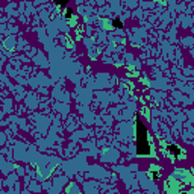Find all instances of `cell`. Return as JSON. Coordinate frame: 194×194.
Returning a JSON list of instances; mask_svg holds the SVG:
<instances>
[{
	"mask_svg": "<svg viewBox=\"0 0 194 194\" xmlns=\"http://www.w3.org/2000/svg\"><path fill=\"white\" fill-rule=\"evenodd\" d=\"M168 150L170 152H173V155H175V158H177L182 152H180V149L177 147V146H175V144H171V146H168Z\"/></svg>",
	"mask_w": 194,
	"mask_h": 194,
	"instance_id": "obj_2",
	"label": "cell"
},
{
	"mask_svg": "<svg viewBox=\"0 0 194 194\" xmlns=\"http://www.w3.org/2000/svg\"><path fill=\"white\" fill-rule=\"evenodd\" d=\"M152 177H153V179H158V177H159V173H158V171H152Z\"/></svg>",
	"mask_w": 194,
	"mask_h": 194,
	"instance_id": "obj_6",
	"label": "cell"
},
{
	"mask_svg": "<svg viewBox=\"0 0 194 194\" xmlns=\"http://www.w3.org/2000/svg\"><path fill=\"white\" fill-rule=\"evenodd\" d=\"M68 2H70V0H55V3L59 5L61 8H65V6L68 5Z\"/></svg>",
	"mask_w": 194,
	"mask_h": 194,
	"instance_id": "obj_4",
	"label": "cell"
},
{
	"mask_svg": "<svg viewBox=\"0 0 194 194\" xmlns=\"http://www.w3.org/2000/svg\"><path fill=\"white\" fill-rule=\"evenodd\" d=\"M71 14H73V9H70V8H68V9H67V12H65V18H67V20H70V18H71Z\"/></svg>",
	"mask_w": 194,
	"mask_h": 194,
	"instance_id": "obj_5",
	"label": "cell"
},
{
	"mask_svg": "<svg viewBox=\"0 0 194 194\" xmlns=\"http://www.w3.org/2000/svg\"><path fill=\"white\" fill-rule=\"evenodd\" d=\"M112 26H114L115 29H121V27H123L121 20H120V18H114V20H112Z\"/></svg>",
	"mask_w": 194,
	"mask_h": 194,
	"instance_id": "obj_3",
	"label": "cell"
},
{
	"mask_svg": "<svg viewBox=\"0 0 194 194\" xmlns=\"http://www.w3.org/2000/svg\"><path fill=\"white\" fill-rule=\"evenodd\" d=\"M137 153L138 155H149L150 146L147 139V127L141 121L139 115H137Z\"/></svg>",
	"mask_w": 194,
	"mask_h": 194,
	"instance_id": "obj_1",
	"label": "cell"
}]
</instances>
